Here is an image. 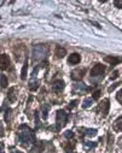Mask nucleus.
<instances>
[{
	"instance_id": "1",
	"label": "nucleus",
	"mask_w": 122,
	"mask_h": 153,
	"mask_svg": "<svg viewBox=\"0 0 122 153\" xmlns=\"http://www.w3.org/2000/svg\"><path fill=\"white\" fill-rule=\"evenodd\" d=\"M34 140V131L28 127V125H21L17 134V141L23 147H28Z\"/></svg>"
},
{
	"instance_id": "2",
	"label": "nucleus",
	"mask_w": 122,
	"mask_h": 153,
	"mask_svg": "<svg viewBox=\"0 0 122 153\" xmlns=\"http://www.w3.org/2000/svg\"><path fill=\"white\" fill-rule=\"evenodd\" d=\"M109 109H110L109 99H104V100H101L97 106V114L101 115V117H106L108 112H109Z\"/></svg>"
},
{
	"instance_id": "3",
	"label": "nucleus",
	"mask_w": 122,
	"mask_h": 153,
	"mask_svg": "<svg viewBox=\"0 0 122 153\" xmlns=\"http://www.w3.org/2000/svg\"><path fill=\"white\" fill-rule=\"evenodd\" d=\"M56 121H57V130H59L60 128L64 127V125L66 124V122H68V114L63 110H58Z\"/></svg>"
},
{
	"instance_id": "4",
	"label": "nucleus",
	"mask_w": 122,
	"mask_h": 153,
	"mask_svg": "<svg viewBox=\"0 0 122 153\" xmlns=\"http://www.w3.org/2000/svg\"><path fill=\"white\" fill-rule=\"evenodd\" d=\"M104 71H105V65H103V64H97V65H94L93 68H92V70H91V76L92 77L100 76V75L104 74Z\"/></svg>"
},
{
	"instance_id": "5",
	"label": "nucleus",
	"mask_w": 122,
	"mask_h": 153,
	"mask_svg": "<svg viewBox=\"0 0 122 153\" xmlns=\"http://www.w3.org/2000/svg\"><path fill=\"white\" fill-rule=\"evenodd\" d=\"M11 65L10 57L8 54H1L0 56V69L1 70H8Z\"/></svg>"
},
{
	"instance_id": "6",
	"label": "nucleus",
	"mask_w": 122,
	"mask_h": 153,
	"mask_svg": "<svg viewBox=\"0 0 122 153\" xmlns=\"http://www.w3.org/2000/svg\"><path fill=\"white\" fill-rule=\"evenodd\" d=\"M85 72H86L85 69H75V70H73L71 75H70L71 80H73V81H81L82 77H84V75H85Z\"/></svg>"
},
{
	"instance_id": "7",
	"label": "nucleus",
	"mask_w": 122,
	"mask_h": 153,
	"mask_svg": "<svg viewBox=\"0 0 122 153\" xmlns=\"http://www.w3.org/2000/svg\"><path fill=\"white\" fill-rule=\"evenodd\" d=\"M45 53H46V50H45L44 46H41V45L35 46V47H34V50H33L34 58H41L45 54Z\"/></svg>"
},
{
	"instance_id": "8",
	"label": "nucleus",
	"mask_w": 122,
	"mask_h": 153,
	"mask_svg": "<svg viewBox=\"0 0 122 153\" xmlns=\"http://www.w3.org/2000/svg\"><path fill=\"white\" fill-rule=\"evenodd\" d=\"M63 88H64V82L62 80H57V81L52 83V90L55 93H60L63 90Z\"/></svg>"
},
{
	"instance_id": "9",
	"label": "nucleus",
	"mask_w": 122,
	"mask_h": 153,
	"mask_svg": "<svg viewBox=\"0 0 122 153\" xmlns=\"http://www.w3.org/2000/svg\"><path fill=\"white\" fill-rule=\"evenodd\" d=\"M104 61L110 63V65H117L120 63H122V58L121 57H114V56H110V57H105Z\"/></svg>"
},
{
	"instance_id": "10",
	"label": "nucleus",
	"mask_w": 122,
	"mask_h": 153,
	"mask_svg": "<svg viewBox=\"0 0 122 153\" xmlns=\"http://www.w3.org/2000/svg\"><path fill=\"white\" fill-rule=\"evenodd\" d=\"M80 61H81V57H80V54H77V53H71V54L69 56V58H68L69 64H73V65L79 64Z\"/></svg>"
},
{
	"instance_id": "11",
	"label": "nucleus",
	"mask_w": 122,
	"mask_h": 153,
	"mask_svg": "<svg viewBox=\"0 0 122 153\" xmlns=\"http://www.w3.org/2000/svg\"><path fill=\"white\" fill-rule=\"evenodd\" d=\"M88 89L90 88H87L84 83H76V84H74V87H73V92L75 93V94H79L81 92H86Z\"/></svg>"
},
{
	"instance_id": "12",
	"label": "nucleus",
	"mask_w": 122,
	"mask_h": 153,
	"mask_svg": "<svg viewBox=\"0 0 122 153\" xmlns=\"http://www.w3.org/2000/svg\"><path fill=\"white\" fill-rule=\"evenodd\" d=\"M65 54H66V50L63 48V47H60V46H57V47H56V51H55V56H56V58L60 59V58H63Z\"/></svg>"
},
{
	"instance_id": "13",
	"label": "nucleus",
	"mask_w": 122,
	"mask_h": 153,
	"mask_svg": "<svg viewBox=\"0 0 122 153\" xmlns=\"http://www.w3.org/2000/svg\"><path fill=\"white\" fill-rule=\"evenodd\" d=\"M112 127H114L115 131H122V116H120L119 118L115 119Z\"/></svg>"
},
{
	"instance_id": "14",
	"label": "nucleus",
	"mask_w": 122,
	"mask_h": 153,
	"mask_svg": "<svg viewBox=\"0 0 122 153\" xmlns=\"http://www.w3.org/2000/svg\"><path fill=\"white\" fill-rule=\"evenodd\" d=\"M42 151H44V143L39 142V143H35L33 146V148L30 150L29 153H41Z\"/></svg>"
},
{
	"instance_id": "15",
	"label": "nucleus",
	"mask_w": 122,
	"mask_h": 153,
	"mask_svg": "<svg viewBox=\"0 0 122 153\" xmlns=\"http://www.w3.org/2000/svg\"><path fill=\"white\" fill-rule=\"evenodd\" d=\"M16 93H17V90H16V88H10L9 89V93H8V99L11 101V103H13L16 100Z\"/></svg>"
},
{
	"instance_id": "16",
	"label": "nucleus",
	"mask_w": 122,
	"mask_h": 153,
	"mask_svg": "<svg viewBox=\"0 0 122 153\" xmlns=\"http://www.w3.org/2000/svg\"><path fill=\"white\" fill-rule=\"evenodd\" d=\"M39 84H40V82L38 81V80L36 78H33L32 81L29 82V90H32V92L36 90L39 88Z\"/></svg>"
},
{
	"instance_id": "17",
	"label": "nucleus",
	"mask_w": 122,
	"mask_h": 153,
	"mask_svg": "<svg viewBox=\"0 0 122 153\" xmlns=\"http://www.w3.org/2000/svg\"><path fill=\"white\" fill-rule=\"evenodd\" d=\"M0 86H1L3 88L8 87V77H6L5 75H1V76H0Z\"/></svg>"
},
{
	"instance_id": "18",
	"label": "nucleus",
	"mask_w": 122,
	"mask_h": 153,
	"mask_svg": "<svg viewBox=\"0 0 122 153\" xmlns=\"http://www.w3.org/2000/svg\"><path fill=\"white\" fill-rule=\"evenodd\" d=\"M93 104V99H91V98H86L85 100H84V104H82V107H85V109H87V107H90V106Z\"/></svg>"
},
{
	"instance_id": "19",
	"label": "nucleus",
	"mask_w": 122,
	"mask_h": 153,
	"mask_svg": "<svg viewBox=\"0 0 122 153\" xmlns=\"http://www.w3.org/2000/svg\"><path fill=\"white\" fill-rule=\"evenodd\" d=\"M86 133L85 134L88 136V137H92V136H94V135H97V130L96 129H84Z\"/></svg>"
},
{
	"instance_id": "20",
	"label": "nucleus",
	"mask_w": 122,
	"mask_h": 153,
	"mask_svg": "<svg viewBox=\"0 0 122 153\" xmlns=\"http://www.w3.org/2000/svg\"><path fill=\"white\" fill-rule=\"evenodd\" d=\"M27 70H28V63H25L23 65V69H22V72H21V78L22 80H25V77H27Z\"/></svg>"
},
{
	"instance_id": "21",
	"label": "nucleus",
	"mask_w": 122,
	"mask_h": 153,
	"mask_svg": "<svg viewBox=\"0 0 122 153\" xmlns=\"http://www.w3.org/2000/svg\"><path fill=\"white\" fill-rule=\"evenodd\" d=\"M85 148H94L97 146V142H92V141H86L84 142Z\"/></svg>"
},
{
	"instance_id": "22",
	"label": "nucleus",
	"mask_w": 122,
	"mask_h": 153,
	"mask_svg": "<svg viewBox=\"0 0 122 153\" xmlns=\"http://www.w3.org/2000/svg\"><path fill=\"white\" fill-rule=\"evenodd\" d=\"M49 109H50L49 105H44V106H42V118H44V119L47 118V112H49Z\"/></svg>"
},
{
	"instance_id": "23",
	"label": "nucleus",
	"mask_w": 122,
	"mask_h": 153,
	"mask_svg": "<svg viewBox=\"0 0 122 153\" xmlns=\"http://www.w3.org/2000/svg\"><path fill=\"white\" fill-rule=\"evenodd\" d=\"M11 114H12V112H11V110L6 107V112H5V122H6V123H9V122H10Z\"/></svg>"
},
{
	"instance_id": "24",
	"label": "nucleus",
	"mask_w": 122,
	"mask_h": 153,
	"mask_svg": "<svg viewBox=\"0 0 122 153\" xmlns=\"http://www.w3.org/2000/svg\"><path fill=\"white\" fill-rule=\"evenodd\" d=\"M64 137H66L68 140H71V139L74 137V133H73L71 130H66V131L64 133Z\"/></svg>"
},
{
	"instance_id": "25",
	"label": "nucleus",
	"mask_w": 122,
	"mask_h": 153,
	"mask_svg": "<svg viewBox=\"0 0 122 153\" xmlns=\"http://www.w3.org/2000/svg\"><path fill=\"white\" fill-rule=\"evenodd\" d=\"M77 104H79V101H77V100H73V101H70V104H69V105H68V109H69V110L75 109L76 106H77Z\"/></svg>"
},
{
	"instance_id": "26",
	"label": "nucleus",
	"mask_w": 122,
	"mask_h": 153,
	"mask_svg": "<svg viewBox=\"0 0 122 153\" xmlns=\"http://www.w3.org/2000/svg\"><path fill=\"white\" fill-rule=\"evenodd\" d=\"M100 95H101V92H100V90H96V92L93 93L92 99H93V100H98V99L100 98Z\"/></svg>"
},
{
	"instance_id": "27",
	"label": "nucleus",
	"mask_w": 122,
	"mask_h": 153,
	"mask_svg": "<svg viewBox=\"0 0 122 153\" xmlns=\"http://www.w3.org/2000/svg\"><path fill=\"white\" fill-rule=\"evenodd\" d=\"M116 100H117V101L122 105V89H121V90L117 93V94H116Z\"/></svg>"
},
{
	"instance_id": "28",
	"label": "nucleus",
	"mask_w": 122,
	"mask_h": 153,
	"mask_svg": "<svg viewBox=\"0 0 122 153\" xmlns=\"http://www.w3.org/2000/svg\"><path fill=\"white\" fill-rule=\"evenodd\" d=\"M117 77H119V71L117 70L112 71V74L110 75V80H115V78H117Z\"/></svg>"
},
{
	"instance_id": "29",
	"label": "nucleus",
	"mask_w": 122,
	"mask_h": 153,
	"mask_svg": "<svg viewBox=\"0 0 122 153\" xmlns=\"http://www.w3.org/2000/svg\"><path fill=\"white\" fill-rule=\"evenodd\" d=\"M114 5L116 6V7H119V9H122V0H115Z\"/></svg>"
},
{
	"instance_id": "30",
	"label": "nucleus",
	"mask_w": 122,
	"mask_h": 153,
	"mask_svg": "<svg viewBox=\"0 0 122 153\" xmlns=\"http://www.w3.org/2000/svg\"><path fill=\"white\" fill-rule=\"evenodd\" d=\"M119 84H120L119 82H116V83H114V84L111 86V87H109V89H108V90H109V92H112V90H114L115 88H116V87H117V86H119Z\"/></svg>"
},
{
	"instance_id": "31",
	"label": "nucleus",
	"mask_w": 122,
	"mask_h": 153,
	"mask_svg": "<svg viewBox=\"0 0 122 153\" xmlns=\"http://www.w3.org/2000/svg\"><path fill=\"white\" fill-rule=\"evenodd\" d=\"M4 135V128H3V124L0 123V136Z\"/></svg>"
},
{
	"instance_id": "32",
	"label": "nucleus",
	"mask_w": 122,
	"mask_h": 153,
	"mask_svg": "<svg viewBox=\"0 0 122 153\" xmlns=\"http://www.w3.org/2000/svg\"><path fill=\"white\" fill-rule=\"evenodd\" d=\"M117 145L120 146V147H121V148H122V136H121V137L119 139V141H117Z\"/></svg>"
},
{
	"instance_id": "33",
	"label": "nucleus",
	"mask_w": 122,
	"mask_h": 153,
	"mask_svg": "<svg viewBox=\"0 0 122 153\" xmlns=\"http://www.w3.org/2000/svg\"><path fill=\"white\" fill-rule=\"evenodd\" d=\"M0 153H4V146L0 145Z\"/></svg>"
},
{
	"instance_id": "34",
	"label": "nucleus",
	"mask_w": 122,
	"mask_h": 153,
	"mask_svg": "<svg viewBox=\"0 0 122 153\" xmlns=\"http://www.w3.org/2000/svg\"><path fill=\"white\" fill-rule=\"evenodd\" d=\"M12 153H23V152H19V151H15V152H12Z\"/></svg>"
}]
</instances>
